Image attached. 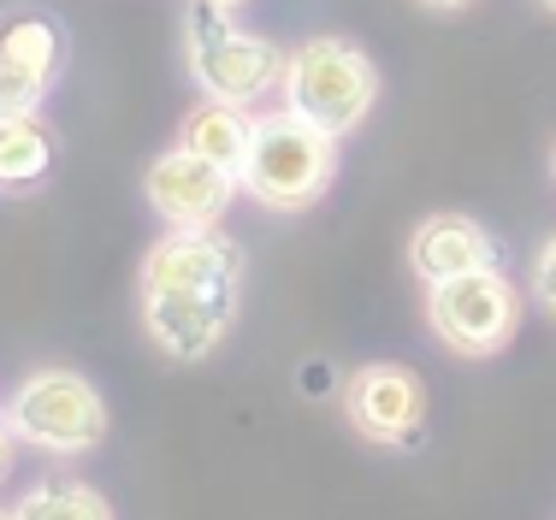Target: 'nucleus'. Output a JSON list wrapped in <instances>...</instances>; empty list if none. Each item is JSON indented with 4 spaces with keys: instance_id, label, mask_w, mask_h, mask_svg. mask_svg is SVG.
<instances>
[{
    "instance_id": "12",
    "label": "nucleus",
    "mask_w": 556,
    "mask_h": 520,
    "mask_svg": "<svg viewBox=\"0 0 556 520\" xmlns=\"http://www.w3.org/2000/svg\"><path fill=\"white\" fill-rule=\"evenodd\" d=\"M54 166V137L36 113H0V190H36Z\"/></svg>"
},
{
    "instance_id": "11",
    "label": "nucleus",
    "mask_w": 556,
    "mask_h": 520,
    "mask_svg": "<svg viewBox=\"0 0 556 520\" xmlns=\"http://www.w3.org/2000/svg\"><path fill=\"white\" fill-rule=\"evenodd\" d=\"M0 60L18 65L36 84H54L65 72V24L42 7H12L0 12Z\"/></svg>"
},
{
    "instance_id": "19",
    "label": "nucleus",
    "mask_w": 556,
    "mask_h": 520,
    "mask_svg": "<svg viewBox=\"0 0 556 520\" xmlns=\"http://www.w3.org/2000/svg\"><path fill=\"white\" fill-rule=\"evenodd\" d=\"M207 7H225V12H231V7H243V0H207Z\"/></svg>"
},
{
    "instance_id": "14",
    "label": "nucleus",
    "mask_w": 556,
    "mask_h": 520,
    "mask_svg": "<svg viewBox=\"0 0 556 520\" xmlns=\"http://www.w3.org/2000/svg\"><path fill=\"white\" fill-rule=\"evenodd\" d=\"M12 520H113V509L89 485H42L12 509Z\"/></svg>"
},
{
    "instance_id": "17",
    "label": "nucleus",
    "mask_w": 556,
    "mask_h": 520,
    "mask_svg": "<svg viewBox=\"0 0 556 520\" xmlns=\"http://www.w3.org/2000/svg\"><path fill=\"white\" fill-rule=\"evenodd\" d=\"M420 7H439V12H456V7H468V0H420Z\"/></svg>"
},
{
    "instance_id": "9",
    "label": "nucleus",
    "mask_w": 556,
    "mask_h": 520,
    "mask_svg": "<svg viewBox=\"0 0 556 520\" xmlns=\"http://www.w3.org/2000/svg\"><path fill=\"white\" fill-rule=\"evenodd\" d=\"M243 255L214 231H178L142 261V290H237Z\"/></svg>"
},
{
    "instance_id": "1",
    "label": "nucleus",
    "mask_w": 556,
    "mask_h": 520,
    "mask_svg": "<svg viewBox=\"0 0 556 520\" xmlns=\"http://www.w3.org/2000/svg\"><path fill=\"white\" fill-rule=\"evenodd\" d=\"M332 142L338 137L314 130L308 118H296L290 106L285 113H267V118H255V130H249L237 183H243L249 195H261L267 207H278V213H296L332 183V166H338Z\"/></svg>"
},
{
    "instance_id": "4",
    "label": "nucleus",
    "mask_w": 556,
    "mask_h": 520,
    "mask_svg": "<svg viewBox=\"0 0 556 520\" xmlns=\"http://www.w3.org/2000/svg\"><path fill=\"white\" fill-rule=\"evenodd\" d=\"M7 426L30 444L54 449V456H77L96 449L108 432V403L84 372H30L7 408Z\"/></svg>"
},
{
    "instance_id": "5",
    "label": "nucleus",
    "mask_w": 556,
    "mask_h": 520,
    "mask_svg": "<svg viewBox=\"0 0 556 520\" xmlns=\"http://www.w3.org/2000/svg\"><path fill=\"white\" fill-rule=\"evenodd\" d=\"M432 331L462 355H492L515 331V290L503 284L497 266L444 278L432 284Z\"/></svg>"
},
{
    "instance_id": "8",
    "label": "nucleus",
    "mask_w": 556,
    "mask_h": 520,
    "mask_svg": "<svg viewBox=\"0 0 556 520\" xmlns=\"http://www.w3.org/2000/svg\"><path fill=\"white\" fill-rule=\"evenodd\" d=\"M420 415H427V391L408 367H362L350 379V420L355 432H367L374 444H408Z\"/></svg>"
},
{
    "instance_id": "20",
    "label": "nucleus",
    "mask_w": 556,
    "mask_h": 520,
    "mask_svg": "<svg viewBox=\"0 0 556 520\" xmlns=\"http://www.w3.org/2000/svg\"><path fill=\"white\" fill-rule=\"evenodd\" d=\"M545 7H551V12H556V0H545Z\"/></svg>"
},
{
    "instance_id": "10",
    "label": "nucleus",
    "mask_w": 556,
    "mask_h": 520,
    "mask_svg": "<svg viewBox=\"0 0 556 520\" xmlns=\"http://www.w3.org/2000/svg\"><path fill=\"white\" fill-rule=\"evenodd\" d=\"M415 272L427 284H444V278H462V272H480V266H497V243L480 231L473 219L462 213H439L415 231Z\"/></svg>"
},
{
    "instance_id": "3",
    "label": "nucleus",
    "mask_w": 556,
    "mask_h": 520,
    "mask_svg": "<svg viewBox=\"0 0 556 520\" xmlns=\"http://www.w3.org/2000/svg\"><path fill=\"white\" fill-rule=\"evenodd\" d=\"M190 72H195V84H202V96L249 106L285 77V53L273 42H261V36L237 30V24L225 18V7H207L202 0L195 18H190Z\"/></svg>"
},
{
    "instance_id": "18",
    "label": "nucleus",
    "mask_w": 556,
    "mask_h": 520,
    "mask_svg": "<svg viewBox=\"0 0 556 520\" xmlns=\"http://www.w3.org/2000/svg\"><path fill=\"white\" fill-rule=\"evenodd\" d=\"M7 437H12V426L0 420V468H7Z\"/></svg>"
},
{
    "instance_id": "15",
    "label": "nucleus",
    "mask_w": 556,
    "mask_h": 520,
    "mask_svg": "<svg viewBox=\"0 0 556 520\" xmlns=\"http://www.w3.org/2000/svg\"><path fill=\"white\" fill-rule=\"evenodd\" d=\"M42 89H48V84H36V77H24L18 65L0 60V113H36Z\"/></svg>"
},
{
    "instance_id": "21",
    "label": "nucleus",
    "mask_w": 556,
    "mask_h": 520,
    "mask_svg": "<svg viewBox=\"0 0 556 520\" xmlns=\"http://www.w3.org/2000/svg\"><path fill=\"white\" fill-rule=\"evenodd\" d=\"M0 520H12V515H0Z\"/></svg>"
},
{
    "instance_id": "16",
    "label": "nucleus",
    "mask_w": 556,
    "mask_h": 520,
    "mask_svg": "<svg viewBox=\"0 0 556 520\" xmlns=\"http://www.w3.org/2000/svg\"><path fill=\"white\" fill-rule=\"evenodd\" d=\"M533 290H539V296H545L551 308H556V237L545 243V255H539V266H533Z\"/></svg>"
},
{
    "instance_id": "2",
    "label": "nucleus",
    "mask_w": 556,
    "mask_h": 520,
    "mask_svg": "<svg viewBox=\"0 0 556 520\" xmlns=\"http://www.w3.org/2000/svg\"><path fill=\"white\" fill-rule=\"evenodd\" d=\"M374 96H379L374 60L362 48L338 42V36H314L285 60V106L326 137H343V130L362 125Z\"/></svg>"
},
{
    "instance_id": "7",
    "label": "nucleus",
    "mask_w": 556,
    "mask_h": 520,
    "mask_svg": "<svg viewBox=\"0 0 556 520\" xmlns=\"http://www.w3.org/2000/svg\"><path fill=\"white\" fill-rule=\"evenodd\" d=\"M237 290H142V319L149 338L178 362H202L219 350V338L231 331Z\"/></svg>"
},
{
    "instance_id": "6",
    "label": "nucleus",
    "mask_w": 556,
    "mask_h": 520,
    "mask_svg": "<svg viewBox=\"0 0 556 520\" xmlns=\"http://www.w3.org/2000/svg\"><path fill=\"white\" fill-rule=\"evenodd\" d=\"M142 183H149L154 213H161L166 225H178V231H207V225L231 207V195H237V172L214 166V160H202V154H190L184 142L172 154L154 160Z\"/></svg>"
},
{
    "instance_id": "13",
    "label": "nucleus",
    "mask_w": 556,
    "mask_h": 520,
    "mask_svg": "<svg viewBox=\"0 0 556 520\" xmlns=\"http://www.w3.org/2000/svg\"><path fill=\"white\" fill-rule=\"evenodd\" d=\"M249 130H255V118H249L243 106L207 96L190 118H184V149L237 172V166H243V149H249Z\"/></svg>"
}]
</instances>
